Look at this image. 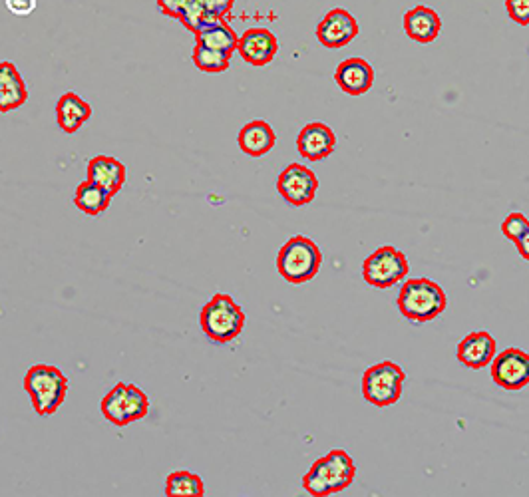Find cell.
Instances as JSON below:
<instances>
[{
	"instance_id": "10",
	"label": "cell",
	"mask_w": 529,
	"mask_h": 497,
	"mask_svg": "<svg viewBox=\"0 0 529 497\" xmlns=\"http://www.w3.org/2000/svg\"><path fill=\"white\" fill-rule=\"evenodd\" d=\"M494 382L510 392L522 390L529 384V354L520 348H508L492 360Z\"/></svg>"
},
{
	"instance_id": "27",
	"label": "cell",
	"mask_w": 529,
	"mask_h": 497,
	"mask_svg": "<svg viewBox=\"0 0 529 497\" xmlns=\"http://www.w3.org/2000/svg\"><path fill=\"white\" fill-rule=\"evenodd\" d=\"M506 8L514 22L529 26V0H506Z\"/></svg>"
},
{
	"instance_id": "22",
	"label": "cell",
	"mask_w": 529,
	"mask_h": 497,
	"mask_svg": "<svg viewBox=\"0 0 529 497\" xmlns=\"http://www.w3.org/2000/svg\"><path fill=\"white\" fill-rule=\"evenodd\" d=\"M195 44H203L207 48H213V50H219V52L231 56L233 52H237L239 38H237L235 30L227 24V20L221 18V20H215V22L199 28L195 32Z\"/></svg>"
},
{
	"instance_id": "5",
	"label": "cell",
	"mask_w": 529,
	"mask_h": 497,
	"mask_svg": "<svg viewBox=\"0 0 529 497\" xmlns=\"http://www.w3.org/2000/svg\"><path fill=\"white\" fill-rule=\"evenodd\" d=\"M199 323L207 338L219 344H227L245 329V313L229 295L217 293L201 309Z\"/></svg>"
},
{
	"instance_id": "30",
	"label": "cell",
	"mask_w": 529,
	"mask_h": 497,
	"mask_svg": "<svg viewBox=\"0 0 529 497\" xmlns=\"http://www.w3.org/2000/svg\"><path fill=\"white\" fill-rule=\"evenodd\" d=\"M516 247H518V253H520L526 261H529V229L528 233L516 243Z\"/></svg>"
},
{
	"instance_id": "3",
	"label": "cell",
	"mask_w": 529,
	"mask_h": 497,
	"mask_svg": "<svg viewBox=\"0 0 529 497\" xmlns=\"http://www.w3.org/2000/svg\"><path fill=\"white\" fill-rule=\"evenodd\" d=\"M323 265V253L315 241L305 235L291 237L277 255V271L291 285H303L317 277Z\"/></svg>"
},
{
	"instance_id": "4",
	"label": "cell",
	"mask_w": 529,
	"mask_h": 497,
	"mask_svg": "<svg viewBox=\"0 0 529 497\" xmlns=\"http://www.w3.org/2000/svg\"><path fill=\"white\" fill-rule=\"evenodd\" d=\"M24 390L28 392L36 414L50 416L62 406L68 394V378L56 366L36 364L24 376Z\"/></svg>"
},
{
	"instance_id": "26",
	"label": "cell",
	"mask_w": 529,
	"mask_h": 497,
	"mask_svg": "<svg viewBox=\"0 0 529 497\" xmlns=\"http://www.w3.org/2000/svg\"><path fill=\"white\" fill-rule=\"evenodd\" d=\"M529 219L524 213H510L506 221L502 223V233L506 239H510L514 245L528 233Z\"/></svg>"
},
{
	"instance_id": "17",
	"label": "cell",
	"mask_w": 529,
	"mask_h": 497,
	"mask_svg": "<svg viewBox=\"0 0 529 497\" xmlns=\"http://www.w3.org/2000/svg\"><path fill=\"white\" fill-rule=\"evenodd\" d=\"M237 144L245 156L263 158L275 148L277 134L265 120H253L241 128Z\"/></svg>"
},
{
	"instance_id": "8",
	"label": "cell",
	"mask_w": 529,
	"mask_h": 497,
	"mask_svg": "<svg viewBox=\"0 0 529 497\" xmlns=\"http://www.w3.org/2000/svg\"><path fill=\"white\" fill-rule=\"evenodd\" d=\"M408 275L406 255L390 245L376 249L362 265V277L370 287L390 289Z\"/></svg>"
},
{
	"instance_id": "15",
	"label": "cell",
	"mask_w": 529,
	"mask_h": 497,
	"mask_svg": "<svg viewBox=\"0 0 529 497\" xmlns=\"http://www.w3.org/2000/svg\"><path fill=\"white\" fill-rule=\"evenodd\" d=\"M337 86L349 96H362L374 84V70L364 58H347L335 70Z\"/></svg>"
},
{
	"instance_id": "21",
	"label": "cell",
	"mask_w": 529,
	"mask_h": 497,
	"mask_svg": "<svg viewBox=\"0 0 529 497\" xmlns=\"http://www.w3.org/2000/svg\"><path fill=\"white\" fill-rule=\"evenodd\" d=\"M126 177L128 169L116 158L96 156L88 164V179L104 185L108 191H112V195H116L124 187Z\"/></svg>"
},
{
	"instance_id": "25",
	"label": "cell",
	"mask_w": 529,
	"mask_h": 497,
	"mask_svg": "<svg viewBox=\"0 0 529 497\" xmlns=\"http://www.w3.org/2000/svg\"><path fill=\"white\" fill-rule=\"evenodd\" d=\"M191 58H193V64L201 72H209V74L225 72L229 68V62H231V56H227V54H223L219 50L207 48L203 44H195Z\"/></svg>"
},
{
	"instance_id": "14",
	"label": "cell",
	"mask_w": 529,
	"mask_h": 497,
	"mask_svg": "<svg viewBox=\"0 0 529 497\" xmlns=\"http://www.w3.org/2000/svg\"><path fill=\"white\" fill-rule=\"evenodd\" d=\"M233 2L235 0H187L183 12L179 16V22L187 30L197 32L199 28L229 16Z\"/></svg>"
},
{
	"instance_id": "11",
	"label": "cell",
	"mask_w": 529,
	"mask_h": 497,
	"mask_svg": "<svg viewBox=\"0 0 529 497\" xmlns=\"http://www.w3.org/2000/svg\"><path fill=\"white\" fill-rule=\"evenodd\" d=\"M237 52L247 64L261 68L275 60L279 52V42L277 36L267 28H249L241 34Z\"/></svg>"
},
{
	"instance_id": "28",
	"label": "cell",
	"mask_w": 529,
	"mask_h": 497,
	"mask_svg": "<svg viewBox=\"0 0 529 497\" xmlns=\"http://www.w3.org/2000/svg\"><path fill=\"white\" fill-rule=\"evenodd\" d=\"M38 0H6V8L16 16H28L36 10Z\"/></svg>"
},
{
	"instance_id": "1",
	"label": "cell",
	"mask_w": 529,
	"mask_h": 497,
	"mask_svg": "<svg viewBox=\"0 0 529 497\" xmlns=\"http://www.w3.org/2000/svg\"><path fill=\"white\" fill-rule=\"evenodd\" d=\"M356 468L345 450H333L317 460L303 478V488L315 497L333 496L347 490L354 482Z\"/></svg>"
},
{
	"instance_id": "13",
	"label": "cell",
	"mask_w": 529,
	"mask_h": 497,
	"mask_svg": "<svg viewBox=\"0 0 529 497\" xmlns=\"http://www.w3.org/2000/svg\"><path fill=\"white\" fill-rule=\"evenodd\" d=\"M335 146L337 136L323 122H313L305 126L297 138V150L309 162H321L329 158L335 152Z\"/></svg>"
},
{
	"instance_id": "20",
	"label": "cell",
	"mask_w": 529,
	"mask_h": 497,
	"mask_svg": "<svg viewBox=\"0 0 529 497\" xmlns=\"http://www.w3.org/2000/svg\"><path fill=\"white\" fill-rule=\"evenodd\" d=\"M28 98L24 80L12 62L0 66V112H12L20 108Z\"/></svg>"
},
{
	"instance_id": "6",
	"label": "cell",
	"mask_w": 529,
	"mask_h": 497,
	"mask_svg": "<svg viewBox=\"0 0 529 497\" xmlns=\"http://www.w3.org/2000/svg\"><path fill=\"white\" fill-rule=\"evenodd\" d=\"M150 412V398L136 384L120 382L102 400V414L114 426H128L146 418Z\"/></svg>"
},
{
	"instance_id": "16",
	"label": "cell",
	"mask_w": 529,
	"mask_h": 497,
	"mask_svg": "<svg viewBox=\"0 0 529 497\" xmlns=\"http://www.w3.org/2000/svg\"><path fill=\"white\" fill-rule=\"evenodd\" d=\"M496 352L498 344L490 332H472L458 344V360L472 370H480L492 364Z\"/></svg>"
},
{
	"instance_id": "18",
	"label": "cell",
	"mask_w": 529,
	"mask_h": 497,
	"mask_svg": "<svg viewBox=\"0 0 529 497\" xmlns=\"http://www.w3.org/2000/svg\"><path fill=\"white\" fill-rule=\"evenodd\" d=\"M406 34L420 44H430L438 38L442 30V20L436 10L428 6H416L404 14Z\"/></svg>"
},
{
	"instance_id": "29",
	"label": "cell",
	"mask_w": 529,
	"mask_h": 497,
	"mask_svg": "<svg viewBox=\"0 0 529 497\" xmlns=\"http://www.w3.org/2000/svg\"><path fill=\"white\" fill-rule=\"evenodd\" d=\"M185 4H187V0H158L160 10H162L166 16L177 18V20H179V16H181Z\"/></svg>"
},
{
	"instance_id": "7",
	"label": "cell",
	"mask_w": 529,
	"mask_h": 497,
	"mask_svg": "<svg viewBox=\"0 0 529 497\" xmlns=\"http://www.w3.org/2000/svg\"><path fill=\"white\" fill-rule=\"evenodd\" d=\"M406 374L404 370L390 360L378 362L370 366L364 376H362V394L366 402L386 408L392 406L400 400L402 396V386H404Z\"/></svg>"
},
{
	"instance_id": "12",
	"label": "cell",
	"mask_w": 529,
	"mask_h": 497,
	"mask_svg": "<svg viewBox=\"0 0 529 497\" xmlns=\"http://www.w3.org/2000/svg\"><path fill=\"white\" fill-rule=\"evenodd\" d=\"M358 36V22L345 8H333L317 26V38L325 48H343Z\"/></svg>"
},
{
	"instance_id": "23",
	"label": "cell",
	"mask_w": 529,
	"mask_h": 497,
	"mask_svg": "<svg viewBox=\"0 0 529 497\" xmlns=\"http://www.w3.org/2000/svg\"><path fill=\"white\" fill-rule=\"evenodd\" d=\"M112 197H114L112 191H108L104 185L88 179L76 187L74 203L86 215H100L110 207Z\"/></svg>"
},
{
	"instance_id": "9",
	"label": "cell",
	"mask_w": 529,
	"mask_h": 497,
	"mask_svg": "<svg viewBox=\"0 0 529 497\" xmlns=\"http://www.w3.org/2000/svg\"><path fill=\"white\" fill-rule=\"evenodd\" d=\"M277 189L289 205L303 207L315 199L319 189V179L309 167L291 164L279 175Z\"/></svg>"
},
{
	"instance_id": "2",
	"label": "cell",
	"mask_w": 529,
	"mask_h": 497,
	"mask_svg": "<svg viewBox=\"0 0 529 497\" xmlns=\"http://www.w3.org/2000/svg\"><path fill=\"white\" fill-rule=\"evenodd\" d=\"M448 307L446 293L430 279H410L398 295V311L410 323H428L440 317Z\"/></svg>"
},
{
	"instance_id": "24",
	"label": "cell",
	"mask_w": 529,
	"mask_h": 497,
	"mask_svg": "<svg viewBox=\"0 0 529 497\" xmlns=\"http://www.w3.org/2000/svg\"><path fill=\"white\" fill-rule=\"evenodd\" d=\"M166 496L203 497L205 496L203 480L197 474H191V472H174V474L168 476Z\"/></svg>"
},
{
	"instance_id": "19",
	"label": "cell",
	"mask_w": 529,
	"mask_h": 497,
	"mask_svg": "<svg viewBox=\"0 0 529 497\" xmlns=\"http://www.w3.org/2000/svg\"><path fill=\"white\" fill-rule=\"evenodd\" d=\"M92 118V106L74 92H66L56 104V120L64 134H76Z\"/></svg>"
}]
</instances>
